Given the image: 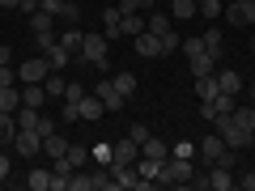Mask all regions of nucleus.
Segmentation results:
<instances>
[{"mask_svg": "<svg viewBox=\"0 0 255 191\" xmlns=\"http://www.w3.org/2000/svg\"><path fill=\"white\" fill-rule=\"evenodd\" d=\"M191 174H196L191 157H166L157 170V187H191Z\"/></svg>", "mask_w": 255, "mask_h": 191, "instance_id": "1", "label": "nucleus"}, {"mask_svg": "<svg viewBox=\"0 0 255 191\" xmlns=\"http://www.w3.org/2000/svg\"><path fill=\"white\" fill-rule=\"evenodd\" d=\"M77 60L94 64L98 73H107V64H111V51H107V34H85L81 51H77Z\"/></svg>", "mask_w": 255, "mask_h": 191, "instance_id": "2", "label": "nucleus"}, {"mask_svg": "<svg viewBox=\"0 0 255 191\" xmlns=\"http://www.w3.org/2000/svg\"><path fill=\"white\" fill-rule=\"evenodd\" d=\"M200 157H204V166H213V162L234 166V149L221 140V132H213V136H204V140H200Z\"/></svg>", "mask_w": 255, "mask_h": 191, "instance_id": "3", "label": "nucleus"}, {"mask_svg": "<svg viewBox=\"0 0 255 191\" xmlns=\"http://www.w3.org/2000/svg\"><path fill=\"white\" fill-rule=\"evenodd\" d=\"M47 73H51V60H47V55H38V60H26V64L17 68V81H21V85H43Z\"/></svg>", "mask_w": 255, "mask_h": 191, "instance_id": "4", "label": "nucleus"}, {"mask_svg": "<svg viewBox=\"0 0 255 191\" xmlns=\"http://www.w3.org/2000/svg\"><path fill=\"white\" fill-rule=\"evenodd\" d=\"M13 153H17V157L43 153V136H38L34 127H17V136H13Z\"/></svg>", "mask_w": 255, "mask_h": 191, "instance_id": "5", "label": "nucleus"}, {"mask_svg": "<svg viewBox=\"0 0 255 191\" xmlns=\"http://www.w3.org/2000/svg\"><path fill=\"white\" fill-rule=\"evenodd\" d=\"M136 162H140V145L132 136H124V140L111 145V166H136Z\"/></svg>", "mask_w": 255, "mask_h": 191, "instance_id": "6", "label": "nucleus"}, {"mask_svg": "<svg viewBox=\"0 0 255 191\" xmlns=\"http://www.w3.org/2000/svg\"><path fill=\"white\" fill-rule=\"evenodd\" d=\"M132 47H136V55H145V60H157V55H162V34L140 30V34L132 38Z\"/></svg>", "mask_w": 255, "mask_h": 191, "instance_id": "7", "label": "nucleus"}, {"mask_svg": "<svg viewBox=\"0 0 255 191\" xmlns=\"http://www.w3.org/2000/svg\"><path fill=\"white\" fill-rule=\"evenodd\" d=\"M213 77H217V90L221 94H230V98H238V94H243V73H234V68H221V64H217V73H213Z\"/></svg>", "mask_w": 255, "mask_h": 191, "instance_id": "8", "label": "nucleus"}, {"mask_svg": "<svg viewBox=\"0 0 255 191\" xmlns=\"http://www.w3.org/2000/svg\"><path fill=\"white\" fill-rule=\"evenodd\" d=\"M94 94H98V98H102V106H107V110H124V94H119L115 90V81H94Z\"/></svg>", "mask_w": 255, "mask_h": 191, "instance_id": "9", "label": "nucleus"}, {"mask_svg": "<svg viewBox=\"0 0 255 191\" xmlns=\"http://www.w3.org/2000/svg\"><path fill=\"white\" fill-rule=\"evenodd\" d=\"M119 17H124V9H119V4H107V9H102V34H107V43L124 38V30H119Z\"/></svg>", "mask_w": 255, "mask_h": 191, "instance_id": "10", "label": "nucleus"}, {"mask_svg": "<svg viewBox=\"0 0 255 191\" xmlns=\"http://www.w3.org/2000/svg\"><path fill=\"white\" fill-rule=\"evenodd\" d=\"M200 115H204V119H217V115H234V98H230V94H217L213 102H200Z\"/></svg>", "mask_w": 255, "mask_h": 191, "instance_id": "11", "label": "nucleus"}, {"mask_svg": "<svg viewBox=\"0 0 255 191\" xmlns=\"http://www.w3.org/2000/svg\"><path fill=\"white\" fill-rule=\"evenodd\" d=\"M217 55H209V51H200V55H191V77H213L217 73Z\"/></svg>", "mask_w": 255, "mask_h": 191, "instance_id": "12", "label": "nucleus"}, {"mask_svg": "<svg viewBox=\"0 0 255 191\" xmlns=\"http://www.w3.org/2000/svg\"><path fill=\"white\" fill-rule=\"evenodd\" d=\"M21 106L43 110L47 106V85H21Z\"/></svg>", "mask_w": 255, "mask_h": 191, "instance_id": "13", "label": "nucleus"}, {"mask_svg": "<svg viewBox=\"0 0 255 191\" xmlns=\"http://www.w3.org/2000/svg\"><path fill=\"white\" fill-rule=\"evenodd\" d=\"M51 30H55V13H47V9L30 13V34H51Z\"/></svg>", "mask_w": 255, "mask_h": 191, "instance_id": "14", "label": "nucleus"}, {"mask_svg": "<svg viewBox=\"0 0 255 191\" xmlns=\"http://www.w3.org/2000/svg\"><path fill=\"white\" fill-rule=\"evenodd\" d=\"M200 38H204V51H209V55H217V60L226 55V38H221V26H209Z\"/></svg>", "mask_w": 255, "mask_h": 191, "instance_id": "15", "label": "nucleus"}, {"mask_svg": "<svg viewBox=\"0 0 255 191\" xmlns=\"http://www.w3.org/2000/svg\"><path fill=\"white\" fill-rule=\"evenodd\" d=\"M17 106H21V81L17 85H0V110H9V115H13Z\"/></svg>", "mask_w": 255, "mask_h": 191, "instance_id": "16", "label": "nucleus"}, {"mask_svg": "<svg viewBox=\"0 0 255 191\" xmlns=\"http://www.w3.org/2000/svg\"><path fill=\"white\" fill-rule=\"evenodd\" d=\"M140 153H145V157H153V162H166V157H170V145H166L162 136H149L145 145H140Z\"/></svg>", "mask_w": 255, "mask_h": 191, "instance_id": "17", "label": "nucleus"}, {"mask_svg": "<svg viewBox=\"0 0 255 191\" xmlns=\"http://www.w3.org/2000/svg\"><path fill=\"white\" fill-rule=\"evenodd\" d=\"M55 21H64V26H77V21H81L77 0H60V4H55Z\"/></svg>", "mask_w": 255, "mask_h": 191, "instance_id": "18", "label": "nucleus"}, {"mask_svg": "<svg viewBox=\"0 0 255 191\" xmlns=\"http://www.w3.org/2000/svg\"><path fill=\"white\" fill-rule=\"evenodd\" d=\"M170 13L166 9H153V13H145V30H153V34H166V30H170Z\"/></svg>", "mask_w": 255, "mask_h": 191, "instance_id": "19", "label": "nucleus"}, {"mask_svg": "<svg viewBox=\"0 0 255 191\" xmlns=\"http://www.w3.org/2000/svg\"><path fill=\"white\" fill-rule=\"evenodd\" d=\"M102 115H107L102 98H98V94H85V98H81V119H90V123H94V119H102Z\"/></svg>", "mask_w": 255, "mask_h": 191, "instance_id": "20", "label": "nucleus"}, {"mask_svg": "<svg viewBox=\"0 0 255 191\" xmlns=\"http://www.w3.org/2000/svg\"><path fill=\"white\" fill-rule=\"evenodd\" d=\"M119 30H124V38H136L145 30V13H124L119 17Z\"/></svg>", "mask_w": 255, "mask_h": 191, "instance_id": "21", "label": "nucleus"}, {"mask_svg": "<svg viewBox=\"0 0 255 191\" xmlns=\"http://www.w3.org/2000/svg\"><path fill=\"white\" fill-rule=\"evenodd\" d=\"M81 43H85V34H81V30H77V26H64L60 30V47H64V51H81Z\"/></svg>", "mask_w": 255, "mask_h": 191, "instance_id": "22", "label": "nucleus"}, {"mask_svg": "<svg viewBox=\"0 0 255 191\" xmlns=\"http://www.w3.org/2000/svg\"><path fill=\"white\" fill-rule=\"evenodd\" d=\"M217 77H196V98H200V102H213V98H217Z\"/></svg>", "mask_w": 255, "mask_h": 191, "instance_id": "23", "label": "nucleus"}, {"mask_svg": "<svg viewBox=\"0 0 255 191\" xmlns=\"http://www.w3.org/2000/svg\"><path fill=\"white\" fill-rule=\"evenodd\" d=\"M64 149H68V140H64L60 132H51V136H43V153L51 157V162H55V157H64Z\"/></svg>", "mask_w": 255, "mask_h": 191, "instance_id": "24", "label": "nucleus"}, {"mask_svg": "<svg viewBox=\"0 0 255 191\" xmlns=\"http://www.w3.org/2000/svg\"><path fill=\"white\" fill-rule=\"evenodd\" d=\"M196 13L209 17V21H217L221 13H226V0H196Z\"/></svg>", "mask_w": 255, "mask_h": 191, "instance_id": "25", "label": "nucleus"}, {"mask_svg": "<svg viewBox=\"0 0 255 191\" xmlns=\"http://www.w3.org/2000/svg\"><path fill=\"white\" fill-rule=\"evenodd\" d=\"M64 157H68V166H73V170H81V166L90 162V149H85V145H73V140H68V149H64Z\"/></svg>", "mask_w": 255, "mask_h": 191, "instance_id": "26", "label": "nucleus"}, {"mask_svg": "<svg viewBox=\"0 0 255 191\" xmlns=\"http://www.w3.org/2000/svg\"><path fill=\"white\" fill-rule=\"evenodd\" d=\"M13 136H17V119L9 110H0V145H13Z\"/></svg>", "mask_w": 255, "mask_h": 191, "instance_id": "27", "label": "nucleus"}, {"mask_svg": "<svg viewBox=\"0 0 255 191\" xmlns=\"http://www.w3.org/2000/svg\"><path fill=\"white\" fill-rule=\"evenodd\" d=\"M47 98H64V90H68V81H64V77L60 73H55V68H51V73H47Z\"/></svg>", "mask_w": 255, "mask_h": 191, "instance_id": "28", "label": "nucleus"}, {"mask_svg": "<svg viewBox=\"0 0 255 191\" xmlns=\"http://www.w3.org/2000/svg\"><path fill=\"white\" fill-rule=\"evenodd\" d=\"M47 60H51V68H55V73H60V68H64V64H68V60H73V51H64V47L60 43H55V47H47Z\"/></svg>", "mask_w": 255, "mask_h": 191, "instance_id": "29", "label": "nucleus"}, {"mask_svg": "<svg viewBox=\"0 0 255 191\" xmlns=\"http://www.w3.org/2000/svg\"><path fill=\"white\" fill-rule=\"evenodd\" d=\"M200 153V140H174L170 145V157H196Z\"/></svg>", "mask_w": 255, "mask_h": 191, "instance_id": "30", "label": "nucleus"}, {"mask_svg": "<svg viewBox=\"0 0 255 191\" xmlns=\"http://www.w3.org/2000/svg\"><path fill=\"white\" fill-rule=\"evenodd\" d=\"M30 191H51V170H30Z\"/></svg>", "mask_w": 255, "mask_h": 191, "instance_id": "31", "label": "nucleus"}, {"mask_svg": "<svg viewBox=\"0 0 255 191\" xmlns=\"http://www.w3.org/2000/svg\"><path fill=\"white\" fill-rule=\"evenodd\" d=\"M170 17H196V0H170Z\"/></svg>", "mask_w": 255, "mask_h": 191, "instance_id": "32", "label": "nucleus"}, {"mask_svg": "<svg viewBox=\"0 0 255 191\" xmlns=\"http://www.w3.org/2000/svg\"><path fill=\"white\" fill-rule=\"evenodd\" d=\"M234 123L247 127V132H255V106H234Z\"/></svg>", "mask_w": 255, "mask_h": 191, "instance_id": "33", "label": "nucleus"}, {"mask_svg": "<svg viewBox=\"0 0 255 191\" xmlns=\"http://www.w3.org/2000/svg\"><path fill=\"white\" fill-rule=\"evenodd\" d=\"M111 81H115V90L124 94V98H132V94H136V77H132V73H119V77H111Z\"/></svg>", "mask_w": 255, "mask_h": 191, "instance_id": "34", "label": "nucleus"}, {"mask_svg": "<svg viewBox=\"0 0 255 191\" xmlns=\"http://www.w3.org/2000/svg\"><path fill=\"white\" fill-rule=\"evenodd\" d=\"M157 0H119V9L124 13H153Z\"/></svg>", "mask_w": 255, "mask_h": 191, "instance_id": "35", "label": "nucleus"}, {"mask_svg": "<svg viewBox=\"0 0 255 191\" xmlns=\"http://www.w3.org/2000/svg\"><path fill=\"white\" fill-rule=\"evenodd\" d=\"M68 191H94V174L73 170V179H68Z\"/></svg>", "mask_w": 255, "mask_h": 191, "instance_id": "36", "label": "nucleus"}, {"mask_svg": "<svg viewBox=\"0 0 255 191\" xmlns=\"http://www.w3.org/2000/svg\"><path fill=\"white\" fill-rule=\"evenodd\" d=\"M226 17H230V26H247V4H234V0H230Z\"/></svg>", "mask_w": 255, "mask_h": 191, "instance_id": "37", "label": "nucleus"}, {"mask_svg": "<svg viewBox=\"0 0 255 191\" xmlns=\"http://www.w3.org/2000/svg\"><path fill=\"white\" fill-rule=\"evenodd\" d=\"M81 119V102H60V123H73Z\"/></svg>", "mask_w": 255, "mask_h": 191, "instance_id": "38", "label": "nucleus"}, {"mask_svg": "<svg viewBox=\"0 0 255 191\" xmlns=\"http://www.w3.org/2000/svg\"><path fill=\"white\" fill-rule=\"evenodd\" d=\"M128 136L136 140V145H145V140L153 136V132H149V123H128Z\"/></svg>", "mask_w": 255, "mask_h": 191, "instance_id": "39", "label": "nucleus"}, {"mask_svg": "<svg viewBox=\"0 0 255 191\" xmlns=\"http://www.w3.org/2000/svg\"><path fill=\"white\" fill-rule=\"evenodd\" d=\"M85 94H90V90H85L81 81H68V90H64V102H81Z\"/></svg>", "mask_w": 255, "mask_h": 191, "instance_id": "40", "label": "nucleus"}, {"mask_svg": "<svg viewBox=\"0 0 255 191\" xmlns=\"http://www.w3.org/2000/svg\"><path fill=\"white\" fill-rule=\"evenodd\" d=\"M38 136H51V132H60V123H55L51 115H38V127H34Z\"/></svg>", "mask_w": 255, "mask_h": 191, "instance_id": "41", "label": "nucleus"}, {"mask_svg": "<svg viewBox=\"0 0 255 191\" xmlns=\"http://www.w3.org/2000/svg\"><path fill=\"white\" fill-rule=\"evenodd\" d=\"M183 51H187V60H191V55H200L204 51V38H183Z\"/></svg>", "mask_w": 255, "mask_h": 191, "instance_id": "42", "label": "nucleus"}, {"mask_svg": "<svg viewBox=\"0 0 255 191\" xmlns=\"http://www.w3.org/2000/svg\"><path fill=\"white\" fill-rule=\"evenodd\" d=\"M234 179H238V187H243V191H255V170H247V174H234Z\"/></svg>", "mask_w": 255, "mask_h": 191, "instance_id": "43", "label": "nucleus"}, {"mask_svg": "<svg viewBox=\"0 0 255 191\" xmlns=\"http://www.w3.org/2000/svg\"><path fill=\"white\" fill-rule=\"evenodd\" d=\"M0 85H17V73H13L9 64H0Z\"/></svg>", "mask_w": 255, "mask_h": 191, "instance_id": "44", "label": "nucleus"}, {"mask_svg": "<svg viewBox=\"0 0 255 191\" xmlns=\"http://www.w3.org/2000/svg\"><path fill=\"white\" fill-rule=\"evenodd\" d=\"M94 162H102V166H111V145H98V149H94Z\"/></svg>", "mask_w": 255, "mask_h": 191, "instance_id": "45", "label": "nucleus"}, {"mask_svg": "<svg viewBox=\"0 0 255 191\" xmlns=\"http://www.w3.org/2000/svg\"><path fill=\"white\" fill-rule=\"evenodd\" d=\"M9 179V153H0V183Z\"/></svg>", "mask_w": 255, "mask_h": 191, "instance_id": "46", "label": "nucleus"}, {"mask_svg": "<svg viewBox=\"0 0 255 191\" xmlns=\"http://www.w3.org/2000/svg\"><path fill=\"white\" fill-rule=\"evenodd\" d=\"M0 64H13V51H9L4 43H0Z\"/></svg>", "mask_w": 255, "mask_h": 191, "instance_id": "47", "label": "nucleus"}, {"mask_svg": "<svg viewBox=\"0 0 255 191\" xmlns=\"http://www.w3.org/2000/svg\"><path fill=\"white\" fill-rule=\"evenodd\" d=\"M0 9H21V0H0Z\"/></svg>", "mask_w": 255, "mask_h": 191, "instance_id": "48", "label": "nucleus"}, {"mask_svg": "<svg viewBox=\"0 0 255 191\" xmlns=\"http://www.w3.org/2000/svg\"><path fill=\"white\" fill-rule=\"evenodd\" d=\"M247 26H255V4H247Z\"/></svg>", "mask_w": 255, "mask_h": 191, "instance_id": "49", "label": "nucleus"}, {"mask_svg": "<svg viewBox=\"0 0 255 191\" xmlns=\"http://www.w3.org/2000/svg\"><path fill=\"white\" fill-rule=\"evenodd\" d=\"M243 90H247V98H251V102H255V81H251V85H243Z\"/></svg>", "mask_w": 255, "mask_h": 191, "instance_id": "50", "label": "nucleus"}, {"mask_svg": "<svg viewBox=\"0 0 255 191\" xmlns=\"http://www.w3.org/2000/svg\"><path fill=\"white\" fill-rule=\"evenodd\" d=\"M234 4H251V0H234Z\"/></svg>", "mask_w": 255, "mask_h": 191, "instance_id": "51", "label": "nucleus"}, {"mask_svg": "<svg viewBox=\"0 0 255 191\" xmlns=\"http://www.w3.org/2000/svg\"><path fill=\"white\" fill-rule=\"evenodd\" d=\"M251 4H255V0H251Z\"/></svg>", "mask_w": 255, "mask_h": 191, "instance_id": "52", "label": "nucleus"}, {"mask_svg": "<svg viewBox=\"0 0 255 191\" xmlns=\"http://www.w3.org/2000/svg\"><path fill=\"white\" fill-rule=\"evenodd\" d=\"M251 51H255V47H251Z\"/></svg>", "mask_w": 255, "mask_h": 191, "instance_id": "53", "label": "nucleus"}]
</instances>
